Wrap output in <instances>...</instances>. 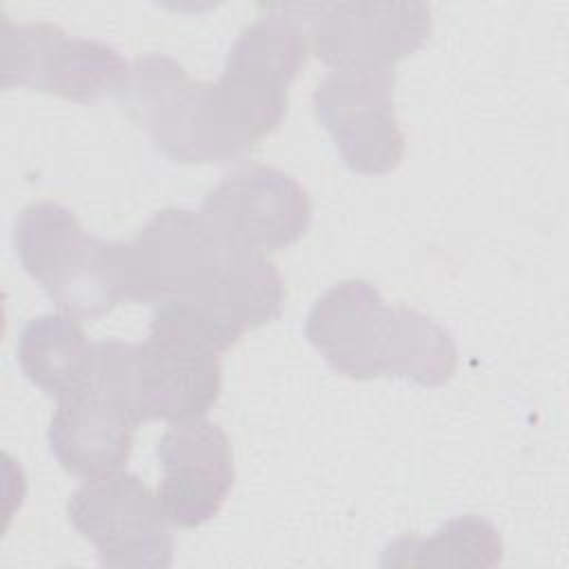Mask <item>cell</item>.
I'll list each match as a JSON object with an SVG mask.
<instances>
[{
  "label": "cell",
  "mask_w": 569,
  "mask_h": 569,
  "mask_svg": "<svg viewBox=\"0 0 569 569\" xmlns=\"http://www.w3.org/2000/svg\"><path fill=\"white\" fill-rule=\"evenodd\" d=\"M120 302H184L236 340L276 320L284 282L267 256L229 244L200 211L167 207L113 242Z\"/></svg>",
  "instance_id": "obj_1"
},
{
  "label": "cell",
  "mask_w": 569,
  "mask_h": 569,
  "mask_svg": "<svg viewBox=\"0 0 569 569\" xmlns=\"http://www.w3.org/2000/svg\"><path fill=\"white\" fill-rule=\"evenodd\" d=\"M131 120L176 162H227L273 133L289 93L247 76L222 71L216 82L196 80L167 53L133 60L120 93Z\"/></svg>",
  "instance_id": "obj_2"
},
{
  "label": "cell",
  "mask_w": 569,
  "mask_h": 569,
  "mask_svg": "<svg viewBox=\"0 0 569 569\" xmlns=\"http://www.w3.org/2000/svg\"><path fill=\"white\" fill-rule=\"evenodd\" d=\"M233 342L184 302L156 305L147 340L96 342L89 382L120 400L138 425L202 418L220 396V353Z\"/></svg>",
  "instance_id": "obj_3"
},
{
  "label": "cell",
  "mask_w": 569,
  "mask_h": 569,
  "mask_svg": "<svg viewBox=\"0 0 569 569\" xmlns=\"http://www.w3.org/2000/svg\"><path fill=\"white\" fill-rule=\"evenodd\" d=\"M307 340L347 378H409L422 387L447 385L458 367L451 333L405 305H387L367 280H342L311 307Z\"/></svg>",
  "instance_id": "obj_4"
},
{
  "label": "cell",
  "mask_w": 569,
  "mask_h": 569,
  "mask_svg": "<svg viewBox=\"0 0 569 569\" xmlns=\"http://www.w3.org/2000/svg\"><path fill=\"white\" fill-rule=\"evenodd\" d=\"M13 244L24 271L62 313L93 320L120 305L113 242L91 236L64 204H27L13 222Z\"/></svg>",
  "instance_id": "obj_5"
},
{
  "label": "cell",
  "mask_w": 569,
  "mask_h": 569,
  "mask_svg": "<svg viewBox=\"0 0 569 569\" xmlns=\"http://www.w3.org/2000/svg\"><path fill=\"white\" fill-rule=\"evenodd\" d=\"M2 87H29L78 104L120 96L131 64L107 42L69 36L51 22L13 24L2 16Z\"/></svg>",
  "instance_id": "obj_6"
},
{
  "label": "cell",
  "mask_w": 569,
  "mask_h": 569,
  "mask_svg": "<svg viewBox=\"0 0 569 569\" xmlns=\"http://www.w3.org/2000/svg\"><path fill=\"white\" fill-rule=\"evenodd\" d=\"M67 516L102 567L164 569L173 562L171 522L158 493L136 473L118 469L87 478L69 496Z\"/></svg>",
  "instance_id": "obj_7"
},
{
  "label": "cell",
  "mask_w": 569,
  "mask_h": 569,
  "mask_svg": "<svg viewBox=\"0 0 569 569\" xmlns=\"http://www.w3.org/2000/svg\"><path fill=\"white\" fill-rule=\"evenodd\" d=\"M393 69H333L313 91L318 122L356 173L380 176L402 162L405 133L393 111Z\"/></svg>",
  "instance_id": "obj_8"
},
{
  "label": "cell",
  "mask_w": 569,
  "mask_h": 569,
  "mask_svg": "<svg viewBox=\"0 0 569 569\" xmlns=\"http://www.w3.org/2000/svg\"><path fill=\"white\" fill-rule=\"evenodd\" d=\"M200 213L229 244L260 256L298 242L313 218L309 191L267 164L227 173L204 196Z\"/></svg>",
  "instance_id": "obj_9"
},
{
  "label": "cell",
  "mask_w": 569,
  "mask_h": 569,
  "mask_svg": "<svg viewBox=\"0 0 569 569\" xmlns=\"http://www.w3.org/2000/svg\"><path fill=\"white\" fill-rule=\"evenodd\" d=\"M311 51L333 69H393L433 29L425 2L305 4Z\"/></svg>",
  "instance_id": "obj_10"
},
{
  "label": "cell",
  "mask_w": 569,
  "mask_h": 569,
  "mask_svg": "<svg viewBox=\"0 0 569 569\" xmlns=\"http://www.w3.org/2000/svg\"><path fill=\"white\" fill-rule=\"evenodd\" d=\"M158 498L171 525L193 529L218 516L236 469L231 442L216 422L204 416L171 422L158 442Z\"/></svg>",
  "instance_id": "obj_11"
},
{
  "label": "cell",
  "mask_w": 569,
  "mask_h": 569,
  "mask_svg": "<svg viewBox=\"0 0 569 569\" xmlns=\"http://www.w3.org/2000/svg\"><path fill=\"white\" fill-rule=\"evenodd\" d=\"M138 422L127 407L87 382L58 400L49 425V447L60 467L80 478H96L127 465Z\"/></svg>",
  "instance_id": "obj_12"
},
{
  "label": "cell",
  "mask_w": 569,
  "mask_h": 569,
  "mask_svg": "<svg viewBox=\"0 0 569 569\" xmlns=\"http://www.w3.org/2000/svg\"><path fill=\"white\" fill-rule=\"evenodd\" d=\"M96 342L67 313L31 318L18 338L16 356L22 373L56 400L82 389L93 369Z\"/></svg>",
  "instance_id": "obj_13"
},
{
  "label": "cell",
  "mask_w": 569,
  "mask_h": 569,
  "mask_svg": "<svg viewBox=\"0 0 569 569\" xmlns=\"http://www.w3.org/2000/svg\"><path fill=\"white\" fill-rule=\"evenodd\" d=\"M502 538L482 516L467 513L445 522L429 538L402 536L385 547L382 567H496Z\"/></svg>",
  "instance_id": "obj_14"
}]
</instances>
